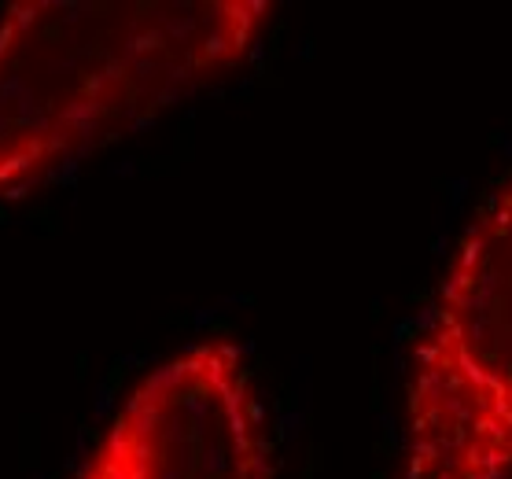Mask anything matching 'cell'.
<instances>
[{"instance_id":"3957f363","label":"cell","mask_w":512,"mask_h":479,"mask_svg":"<svg viewBox=\"0 0 512 479\" xmlns=\"http://www.w3.org/2000/svg\"><path fill=\"white\" fill-rule=\"evenodd\" d=\"M266 417L233 339H199L140 376L78 479H269Z\"/></svg>"},{"instance_id":"7a4b0ae2","label":"cell","mask_w":512,"mask_h":479,"mask_svg":"<svg viewBox=\"0 0 512 479\" xmlns=\"http://www.w3.org/2000/svg\"><path fill=\"white\" fill-rule=\"evenodd\" d=\"M398 479H512V174L435 288L406 376Z\"/></svg>"},{"instance_id":"6da1fadb","label":"cell","mask_w":512,"mask_h":479,"mask_svg":"<svg viewBox=\"0 0 512 479\" xmlns=\"http://www.w3.org/2000/svg\"><path fill=\"white\" fill-rule=\"evenodd\" d=\"M269 0H19L0 19V199L240 71Z\"/></svg>"}]
</instances>
